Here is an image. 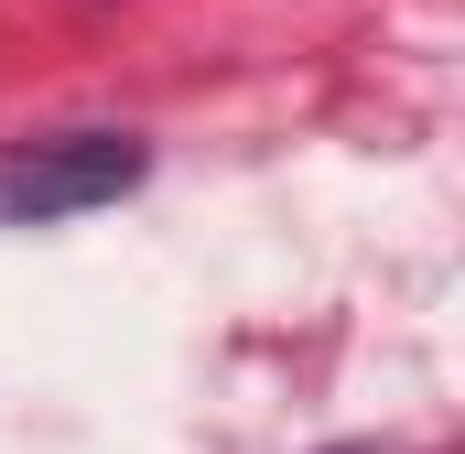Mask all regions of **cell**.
Here are the masks:
<instances>
[{"label":"cell","instance_id":"cell-1","mask_svg":"<svg viewBox=\"0 0 465 454\" xmlns=\"http://www.w3.org/2000/svg\"><path fill=\"white\" fill-rule=\"evenodd\" d=\"M141 173H152V141H130V130L11 141L0 152V227H54V217H87V206H119Z\"/></svg>","mask_w":465,"mask_h":454}]
</instances>
